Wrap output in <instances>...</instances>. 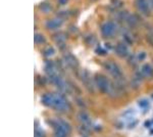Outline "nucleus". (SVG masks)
Listing matches in <instances>:
<instances>
[{
    "mask_svg": "<svg viewBox=\"0 0 153 137\" xmlns=\"http://www.w3.org/2000/svg\"><path fill=\"white\" fill-rule=\"evenodd\" d=\"M56 110L59 112H65L69 108L67 99L60 94H53V100H52V107Z\"/></svg>",
    "mask_w": 153,
    "mask_h": 137,
    "instance_id": "obj_1",
    "label": "nucleus"
},
{
    "mask_svg": "<svg viewBox=\"0 0 153 137\" xmlns=\"http://www.w3.org/2000/svg\"><path fill=\"white\" fill-rule=\"evenodd\" d=\"M104 68L114 79H121V78H122V68L113 61H106V63H104Z\"/></svg>",
    "mask_w": 153,
    "mask_h": 137,
    "instance_id": "obj_2",
    "label": "nucleus"
},
{
    "mask_svg": "<svg viewBox=\"0 0 153 137\" xmlns=\"http://www.w3.org/2000/svg\"><path fill=\"white\" fill-rule=\"evenodd\" d=\"M115 32H116V25L114 22L112 21H108L105 22L101 26V33L105 38H110V37H113Z\"/></svg>",
    "mask_w": 153,
    "mask_h": 137,
    "instance_id": "obj_3",
    "label": "nucleus"
},
{
    "mask_svg": "<svg viewBox=\"0 0 153 137\" xmlns=\"http://www.w3.org/2000/svg\"><path fill=\"white\" fill-rule=\"evenodd\" d=\"M95 85L97 86V88L99 89L100 91L104 92V93H107L110 86H111V83L108 81L106 77L102 76V75H97V76L95 77Z\"/></svg>",
    "mask_w": 153,
    "mask_h": 137,
    "instance_id": "obj_4",
    "label": "nucleus"
},
{
    "mask_svg": "<svg viewBox=\"0 0 153 137\" xmlns=\"http://www.w3.org/2000/svg\"><path fill=\"white\" fill-rule=\"evenodd\" d=\"M135 4L141 13H143L145 15H148L150 13L149 2L147 0H135Z\"/></svg>",
    "mask_w": 153,
    "mask_h": 137,
    "instance_id": "obj_5",
    "label": "nucleus"
},
{
    "mask_svg": "<svg viewBox=\"0 0 153 137\" xmlns=\"http://www.w3.org/2000/svg\"><path fill=\"white\" fill-rule=\"evenodd\" d=\"M114 51L115 53H116V55H119V57H126V56L129 55V48L124 43L117 44V45L115 46Z\"/></svg>",
    "mask_w": 153,
    "mask_h": 137,
    "instance_id": "obj_6",
    "label": "nucleus"
},
{
    "mask_svg": "<svg viewBox=\"0 0 153 137\" xmlns=\"http://www.w3.org/2000/svg\"><path fill=\"white\" fill-rule=\"evenodd\" d=\"M45 25L48 30H56L62 25V20L61 18H50L47 21Z\"/></svg>",
    "mask_w": 153,
    "mask_h": 137,
    "instance_id": "obj_7",
    "label": "nucleus"
},
{
    "mask_svg": "<svg viewBox=\"0 0 153 137\" xmlns=\"http://www.w3.org/2000/svg\"><path fill=\"white\" fill-rule=\"evenodd\" d=\"M140 73L144 78H151L153 77V68L149 63H145L141 67Z\"/></svg>",
    "mask_w": 153,
    "mask_h": 137,
    "instance_id": "obj_8",
    "label": "nucleus"
},
{
    "mask_svg": "<svg viewBox=\"0 0 153 137\" xmlns=\"http://www.w3.org/2000/svg\"><path fill=\"white\" fill-rule=\"evenodd\" d=\"M64 61L70 66V68H76L78 66V61L76 60V57H75L72 54H70V53L65 54V55H64Z\"/></svg>",
    "mask_w": 153,
    "mask_h": 137,
    "instance_id": "obj_9",
    "label": "nucleus"
},
{
    "mask_svg": "<svg viewBox=\"0 0 153 137\" xmlns=\"http://www.w3.org/2000/svg\"><path fill=\"white\" fill-rule=\"evenodd\" d=\"M77 119L79 120L82 124H88L89 121H90L89 115L87 114L85 110H81V112H79V114L77 115Z\"/></svg>",
    "mask_w": 153,
    "mask_h": 137,
    "instance_id": "obj_10",
    "label": "nucleus"
},
{
    "mask_svg": "<svg viewBox=\"0 0 153 137\" xmlns=\"http://www.w3.org/2000/svg\"><path fill=\"white\" fill-rule=\"evenodd\" d=\"M52 38L59 46L64 45V43H65V36L62 34V33H56V34L53 35Z\"/></svg>",
    "mask_w": 153,
    "mask_h": 137,
    "instance_id": "obj_11",
    "label": "nucleus"
},
{
    "mask_svg": "<svg viewBox=\"0 0 153 137\" xmlns=\"http://www.w3.org/2000/svg\"><path fill=\"white\" fill-rule=\"evenodd\" d=\"M45 71H46V73H47V75H48V76L57 73V72H56L55 65H54L52 61H47L46 65H45Z\"/></svg>",
    "mask_w": 153,
    "mask_h": 137,
    "instance_id": "obj_12",
    "label": "nucleus"
},
{
    "mask_svg": "<svg viewBox=\"0 0 153 137\" xmlns=\"http://www.w3.org/2000/svg\"><path fill=\"white\" fill-rule=\"evenodd\" d=\"M54 126L60 127L61 129H63L64 131H67V133H70V125L67 122L63 121V120H59V121H56V122H55V125H54Z\"/></svg>",
    "mask_w": 153,
    "mask_h": 137,
    "instance_id": "obj_13",
    "label": "nucleus"
},
{
    "mask_svg": "<svg viewBox=\"0 0 153 137\" xmlns=\"http://www.w3.org/2000/svg\"><path fill=\"white\" fill-rule=\"evenodd\" d=\"M42 103L47 105V107H52V100H53V94H45L42 96Z\"/></svg>",
    "mask_w": 153,
    "mask_h": 137,
    "instance_id": "obj_14",
    "label": "nucleus"
},
{
    "mask_svg": "<svg viewBox=\"0 0 153 137\" xmlns=\"http://www.w3.org/2000/svg\"><path fill=\"white\" fill-rule=\"evenodd\" d=\"M40 10H41L42 13H48L49 11L51 10V5L48 3V2H43V3L40 5Z\"/></svg>",
    "mask_w": 153,
    "mask_h": 137,
    "instance_id": "obj_15",
    "label": "nucleus"
},
{
    "mask_svg": "<svg viewBox=\"0 0 153 137\" xmlns=\"http://www.w3.org/2000/svg\"><path fill=\"white\" fill-rule=\"evenodd\" d=\"M45 42V38L42 34H39V33H36L35 34V43L36 44H42Z\"/></svg>",
    "mask_w": 153,
    "mask_h": 137,
    "instance_id": "obj_16",
    "label": "nucleus"
},
{
    "mask_svg": "<svg viewBox=\"0 0 153 137\" xmlns=\"http://www.w3.org/2000/svg\"><path fill=\"white\" fill-rule=\"evenodd\" d=\"M83 81H84V83L86 84L85 86H87V87H88V88L91 90V86H94V85H92L91 79L89 78L88 75H84V76H83Z\"/></svg>",
    "mask_w": 153,
    "mask_h": 137,
    "instance_id": "obj_17",
    "label": "nucleus"
},
{
    "mask_svg": "<svg viewBox=\"0 0 153 137\" xmlns=\"http://www.w3.org/2000/svg\"><path fill=\"white\" fill-rule=\"evenodd\" d=\"M54 53H55V49L50 46L47 47L45 50H44V55L45 56H52V55H54Z\"/></svg>",
    "mask_w": 153,
    "mask_h": 137,
    "instance_id": "obj_18",
    "label": "nucleus"
},
{
    "mask_svg": "<svg viewBox=\"0 0 153 137\" xmlns=\"http://www.w3.org/2000/svg\"><path fill=\"white\" fill-rule=\"evenodd\" d=\"M146 56H147V54H146L145 51H140V52L137 53L136 57H137V60H138V61H142V60H145Z\"/></svg>",
    "mask_w": 153,
    "mask_h": 137,
    "instance_id": "obj_19",
    "label": "nucleus"
},
{
    "mask_svg": "<svg viewBox=\"0 0 153 137\" xmlns=\"http://www.w3.org/2000/svg\"><path fill=\"white\" fill-rule=\"evenodd\" d=\"M138 103H139V107H140V108H146V107L148 105V101L146 100V99H142V100H140Z\"/></svg>",
    "mask_w": 153,
    "mask_h": 137,
    "instance_id": "obj_20",
    "label": "nucleus"
},
{
    "mask_svg": "<svg viewBox=\"0 0 153 137\" xmlns=\"http://www.w3.org/2000/svg\"><path fill=\"white\" fill-rule=\"evenodd\" d=\"M96 53L99 54V55H104V54H106V50L101 48V47H98V48L96 49Z\"/></svg>",
    "mask_w": 153,
    "mask_h": 137,
    "instance_id": "obj_21",
    "label": "nucleus"
},
{
    "mask_svg": "<svg viewBox=\"0 0 153 137\" xmlns=\"http://www.w3.org/2000/svg\"><path fill=\"white\" fill-rule=\"evenodd\" d=\"M58 4H60V5H64V4H67V0H57Z\"/></svg>",
    "mask_w": 153,
    "mask_h": 137,
    "instance_id": "obj_22",
    "label": "nucleus"
},
{
    "mask_svg": "<svg viewBox=\"0 0 153 137\" xmlns=\"http://www.w3.org/2000/svg\"><path fill=\"white\" fill-rule=\"evenodd\" d=\"M35 137H43V134H42L41 131H36V135Z\"/></svg>",
    "mask_w": 153,
    "mask_h": 137,
    "instance_id": "obj_23",
    "label": "nucleus"
},
{
    "mask_svg": "<svg viewBox=\"0 0 153 137\" xmlns=\"http://www.w3.org/2000/svg\"><path fill=\"white\" fill-rule=\"evenodd\" d=\"M150 2H151V4H152V6H153V0H150Z\"/></svg>",
    "mask_w": 153,
    "mask_h": 137,
    "instance_id": "obj_24",
    "label": "nucleus"
},
{
    "mask_svg": "<svg viewBox=\"0 0 153 137\" xmlns=\"http://www.w3.org/2000/svg\"><path fill=\"white\" fill-rule=\"evenodd\" d=\"M54 137H57V136H54Z\"/></svg>",
    "mask_w": 153,
    "mask_h": 137,
    "instance_id": "obj_25",
    "label": "nucleus"
}]
</instances>
